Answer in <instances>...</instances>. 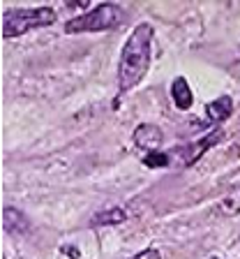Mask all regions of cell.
Wrapping results in <instances>:
<instances>
[{
  "label": "cell",
  "instance_id": "1",
  "mask_svg": "<svg viewBox=\"0 0 240 259\" xmlns=\"http://www.w3.org/2000/svg\"><path fill=\"white\" fill-rule=\"evenodd\" d=\"M153 26L141 21L129 32L127 42L123 44L120 60H118V91L120 95L134 91L146 79L150 70V54H153Z\"/></svg>",
  "mask_w": 240,
  "mask_h": 259
},
{
  "label": "cell",
  "instance_id": "2",
  "mask_svg": "<svg viewBox=\"0 0 240 259\" xmlns=\"http://www.w3.org/2000/svg\"><path fill=\"white\" fill-rule=\"evenodd\" d=\"M58 21V12L54 7H16L3 14V39L23 37L26 32L37 28L54 26Z\"/></svg>",
  "mask_w": 240,
  "mask_h": 259
},
{
  "label": "cell",
  "instance_id": "3",
  "mask_svg": "<svg viewBox=\"0 0 240 259\" xmlns=\"http://www.w3.org/2000/svg\"><path fill=\"white\" fill-rule=\"evenodd\" d=\"M125 10L116 3H102V5L92 7V10L83 12L79 16H72L65 23V32L67 35H81V32H104L113 30L125 21Z\"/></svg>",
  "mask_w": 240,
  "mask_h": 259
},
{
  "label": "cell",
  "instance_id": "4",
  "mask_svg": "<svg viewBox=\"0 0 240 259\" xmlns=\"http://www.w3.org/2000/svg\"><path fill=\"white\" fill-rule=\"evenodd\" d=\"M222 139H224V130L215 127V130H210L208 135H203L201 139L192 141V144H187V146H178V148H173L171 157H176L180 167H194V164H197V162L201 160L213 146H217Z\"/></svg>",
  "mask_w": 240,
  "mask_h": 259
},
{
  "label": "cell",
  "instance_id": "5",
  "mask_svg": "<svg viewBox=\"0 0 240 259\" xmlns=\"http://www.w3.org/2000/svg\"><path fill=\"white\" fill-rule=\"evenodd\" d=\"M132 139H134V144L139 146V148H143L146 155H148V153L160 151L162 141H164V135H162V130L157 127V125L139 123V125H136V130H134Z\"/></svg>",
  "mask_w": 240,
  "mask_h": 259
},
{
  "label": "cell",
  "instance_id": "6",
  "mask_svg": "<svg viewBox=\"0 0 240 259\" xmlns=\"http://www.w3.org/2000/svg\"><path fill=\"white\" fill-rule=\"evenodd\" d=\"M3 229L12 236H23V234L30 232V220L16 206H5L3 208Z\"/></svg>",
  "mask_w": 240,
  "mask_h": 259
},
{
  "label": "cell",
  "instance_id": "7",
  "mask_svg": "<svg viewBox=\"0 0 240 259\" xmlns=\"http://www.w3.org/2000/svg\"><path fill=\"white\" fill-rule=\"evenodd\" d=\"M206 113H208V120L215 125L229 120L231 113H233V100H231V95H219L217 100L208 102L206 104Z\"/></svg>",
  "mask_w": 240,
  "mask_h": 259
},
{
  "label": "cell",
  "instance_id": "8",
  "mask_svg": "<svg viewBox=\"0 0 240 259\" xmlns=\"http://www.w3.org/2000/svg\"><path fill=\"white\" fill-rule=\"evenodd\" d=\"M171 97H173L176 109H180V111L192 109L194 95H192V88H189V81H187L185 76H176V79H173V83H171Z\"/></svg>",
  "mask_w": 240,
  "mask_h": 259
},
{
  "label": "cell",
  "instance_id": "9",
  "mask_svg": "<svg viewBox=\"0 0 240 259\" xmlns=\"http://www.w3.org/2000/svg\"><path fill=\"white\" fill-rule=\"evenodd\" d=\"M129 220V213L123 208V206H111V208H104L100 213L90 218L92 227H109V225H123V222Z\"/></svg>",
  "mask_w": 240,
  "mask_h": 259
},
{
  "label": "cell",
  "instance_id": "10",
  "mask_svg": "<svg viewBox=\"0 0 240 259\" xmlns=\"http://www.w3.org/2000/svg\"><path fill=\"white\" fill-rule=\"evenodd\" d=\"M219 210L224 215H238L240 213V185L235 190H231L226 197L219 199Z\"/></svg>",
  "mask_w": 240,
  "mask_h": 259
},
{
  "label": "cell",
  "instance_id": "11",
  "mask_svg": "<svg viewBox=\"0 0 240 259\" xmlns=\"http://www.w3.org/2000/svg\"><path fill=\"white\" fill-rule=\"evenodd\" d=\"M171 162V155H166V153L162 151H155V153H148V155L143 157V164L150 169H162V167H169Z\"/></svg>",
  "mask_w": 240,
  "mask_h": 259
},
{
  "label": "cell",
  "instance_id": "12",
  "mask_svg": "<svg viewBox=\"0 0 240 259\" xmlns=\"http://www.w3.org/2000/svg\"><path fill=\"white\" fill-rule=\"evenodd\" d=\"M129 259H162V254H160V250L148 248V250H141V252H136L134 257H129Z\"/></svg>",
  "mask_w": 240,
  "mask_h": 259
},
{
  "label": "cell",
  "instance_id": "13",
  "mask_svg": "<svg viewBox=\"0 0 240 259\" xmlns=\"http://www.w3.org/2000/svg\"><path fill=\"white\" fill-rule=\"evenodd\" d=\"M63 252H67V254H72V257H79V250H76V248H63Z\"/></svg>",
  "mask_w": 240,
  "mask_h": 259
},
{
  "label": "cell",
  "instance_id": "14",
  "mask_svg": "<svg viewBox=\"0 0 240 259\" xmlns=\"http://www.w3.org/2000/svg\"><path fill=\"white\" fill-rule=\"evenodd\" d=\"M238 60H240V47H238Z\"/></svg>",
  "mask_w": 240,
  "mask_h": 259
}]
</instances>
